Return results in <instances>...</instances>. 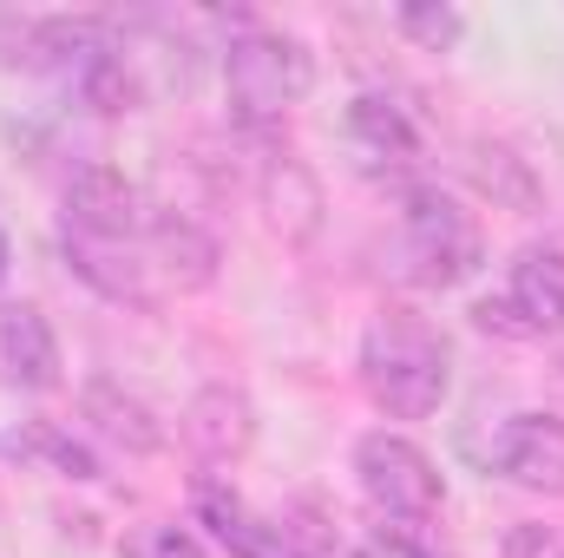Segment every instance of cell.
Masks as SVG:
<instances>
[{
	"label": "cell",
	"instance_id": "obj_9",
	"mask_svg": "<svg viewBox=\"0 0 564 558\" xmlns=\"http://www.w3.org/2000/svg\"><path fill=\"white\" fill-rule=\"evenodd\" d=\"M66 264L93 282L106 302H132V309H151V302H158V282H151V257H144V244H99V237L66 230Z\"/></svg>",
	"mask_w": 564,
	"mask_h": 558
},
{
	"label": "cell",
	"instance_id": "obj_3",
	"mask_svg": "<svg viewBox=\"0 0 564 558\" xmlns=\"http://www.w3.org/2000/svg\"><path fill=\"white\" fill-rule=\"evenodd\" d=\"M401 257L408 277L426 289H453L479 270V224L473 211H459L446 191H414L401 204Z\"/></svg>",
	"mask_w": 564,
	"mask_h": 558
},
{
	"label": "cell",
	"instance_id": "obj_17",
	"mask_svg": "<svg viewBox=\"0 0 564 558\" xmlns=\"http://www.w3.org/2000/svg\"><path fill=\"white\" fill-rule=\"evenodd\" d=\"M473 178H479V191H486L492 204H506V211H532V204H539V184H532L525 158H512L506 144H479V151H473Z\"/></svg>",
	"mask_w": 564,
	"mask_h": 558
},
{
	"label": "cell",
	"instance_id": "obj_2",
	"mask_svg": "<svg viewBox=\"0 0 564 558\" xmlns=\"http://www.w3.org/2000/svg\"><path fill=\"white\" fill-rule=\"evenodd\" d=\"M224 79H230V106L243 126H270L282 119L308 86H315V60L302 40H282V33H237L230 53H224Z\"/></svg>",
	"mask_w": 564,
	"mask_h": 558
},
{
	"label": "cell",
	"instance_id": "obj_15",
	"mask_svg": "<svg viewBox=\"0 0 564 558\" xmlns=\"http://www.w3.org/2000/svg\"><path fill=\"white\" fill-rule=\"evenodd\" d=\"M99 53H112V40H106L99 20H40V26L26 33V60H33V66H53V73H66V79H79V66L99 60Z\"/></svg>",
	"mask_w": 564,
	"mask_h": 558
},
{
	"label": "cell",
	"instance_id": "obj_23",
	"mask_svg": "<svg viewBox=\"0 0 564 558\" xmlns=\"http://www.w3.org/2000/svg\"><path fill=\"white\" fill-rule=\"evenodd\" d=\"M151 558H204L184 533H158V546H151Z\"/></svg>",
	"mask_w": 564,
	"mask_h": 558
},
{
	"label": "cell",
	"instance_id": "obj_10",
	"mask_svg": "<svg viewBox=\"0 0 564 558\" xmlns=\"http://www.w3.org/2000/svg\"><path fill=\"white\" fill-rule=\"evenodd\" d=\"M191 506H197V519H204L237 558H308L282 526H263L224 480H197V486H191Z\"/></svg>",
	"mask_w": 564,
	"mask_h": 558
},
{
	"label": "cell",
	"instance_id": "obj_4",
	"mask_svg": "<svg viewBox=\"0 0 564 558\" xmlns=\"http://www.w3.org/2000/svg\"><path fill=\"white\" fill-rule=\"evenodd\" d=\"M473 322L486 335H512V342L564 335V244L558 237L519 250L512 270H506V296L473 302Z\"/></svg>",
	"mask_w": 564,
	"mask_h": 558
},
{
	"label": "cell",
	"instance_id": "obj_16",
	"mask_svg": "<svg viewBox=\"0 0 564 558\" xmlns=\"http://www.w3.org/2000/svg\"><path fill=\"white\" fill-rule=\"evenodd\" d=\"M348 132L361 151H375V158H388V164H408L414 151H421V132L408 126V112L394 106V99H381V93H361L355 106H348Z\"/></svg>",
	"mask_w": 564,
	"mask_h": 558
},
{
	"label": "cell",
	"instance_id": "obj_12",
	"mask_svg": "<svg viewBox=\"0 0 564 558\" xmlns=\"http://www.w3.org/2000/svg\"><path fill=\"white\" fill-rule=\"evenodd\" d=\"M184 440H191V453H204V460H237V453H250V440H257L250 401H243L237 388H204V395L184 408Z\"/></svg>",
	"mask_w": 564,
	"mask_h": 558
},
{
	"label": "cell",
	"instance_id": "obj_11",
	"mask_svg": "<svg viewBox=\"0 0 564 558\" xmlns=\"http://www.w3.org/2000/svg\"><path fill=\"white\" fill-rule=\"evenodd\" d=\"M0 368H7V382H20L33 395L59 388V342L33 302H0Z\"/></svg>",
	"mask_w": 564,
	"mask_h": 558
},
{
	"label": "cell",
	"instance_id": "obj_1",
	"mask_svg": "<svg viewBox=\"0 0 564 558\" xmlns=\"http://www.w3.org/2000/svg\"><path fill=\"white\" fill-rule=\"evenodd\" d=\"M361 388L375 395V408L394 420H426L440 415L446 388H453V348L446 335L414 315V309H381L361 335Z\"/></svg>",
	"mask_w": 564,
	"mask_h": 558
},
{
	"label": "cell",
	"instance_id": "obj_20",
	"mask_svg": "<svg viewBox=\"0 0 564 558\" xmlns=\"http://www.w3.org/2000/svg\"><path fill=\"white\" fill-rule=\"evenodd\" d=\"M20 447H26V453H40V460H53L66 480H99V460H93L73 433H59V427H46V420H40V427H26V433H20Z\"/></svg>",
	"mask_w": 564,
	"mask_h": 558
},
{
	"label": "cell",
	"instance_id": "obj_14",
	"mask_svg": "<svg viewBox=\"0 0 564 558\" xmlns=\"http://www.w3.org/2000/svg\"><path fill=\"white\" fill-rule=\"evenodd\" d=\"M86 420L106 433V440H119L126 453H158L164 447V427H158V415L144 408L139 395H126L119 382H86Z\"/></svg>",
	"mask_w": 564,
	"mask_h": 558
},
{
	"label": "cell",
	"instance_id": "obj_5",
	"mask_svg": "<svg viewBox=\"0 0 564 558\" xmlns=\"http://www.w3.org/2000/svg\"><path fill=\"white\" fill-rule=\"evenodd\" d=\"M355 473H361V493H368L388 519H433L440 500H446L433 460H426L408 433H388V427H381V433H361Z\"/></svg>",
	"mask_w": 564,
	"mask_h": 558
},
{
	"label": "cell",
	"instance_id": "obj_18",
	"mask_svg": "<svg viewBox=\"0 0 564 558\" xmlns=\"http://www.w3.org/2000/svg\"><path fill=\"white\" fill-rule=\"evenodd\" d=\"M73 86H79V99H86L93 112H106V119H119V112H132V106H139V79H132V66H126L119 53L86 60Z\"/></svg>",
	"mask_w": 564,
	"mask_h": 558
},
{
	"label": "cell",
	"instance_id": "obj_8",
	"mask_svg": "<svg viewBox=\"0 0 564 558\" xmlns=\"http://www.w3.org/2000/svg\"><path fill=\"white\" fill-rule=\"evenodd\" d=\"M499 473L525 493L564 500V420L558 415H512L499 433Z\"/></svg>",
	"mask_w": 564,
	"mask_h": 558
},
{
	"label": "cell",
	"instance_id": "obj_22",
	"mask_svg": "<svg viewBox=\"0 0 564 558\" xmlns=\"http://www.w3.org/2000/svg\"><path fill=\"white\" fill-rule=\"evenodd\" d=\"M361 558H426L414 539H401V533H375L368 546H361Z\"/></svg>",
	"mask_w": 564,
	"mask_h": 558
},
{
	"label": "cell",
	"instance_id": "obj_6",
	"mask_svg": "<svg viewBox=\"0 0 564 558\" xmlns=\"http://www.w3.org/2000/svg\"><path fill=\"white\" fill-rule=\"evenodd\" d=\"M66 230L99 237V244H144L151 217H144L139 191L112 164H79L66 178Z\"/></svg>",
	"mask_w": 564,
	"mask_h": 558
},
{
	"label": "cell",
	"instance_id": "obj_13",
	"mask_svg": "<svg viewBox=\"0 0 564 558\" xmlns=\"http://www.w3.org/2000/svg\"><path fill=\"white\" fill-rule=\"evenodd\" d=\"M144 257H151V270H164L177 289H204V282L217 277V244H210L191 217H177V211H158V217H151Z\"/></svg>",
	"mask_w": 564,
	"mask_h": 558
},
{
	"label": "cell",
	"instance_id": "obj_19",
	"mask_svg": "<svg viewBox=\"0 0 564 558\" xmlns=\"http://www.w3.org/2000/svg\"><path fill=\"white\" fill-rule=\"evenodd\" d=\"M394 26H401L408 40H421L426 53H453L459 33H466V20H459L453 7H440V0H408V7H394Z\"/></svg>",
	"mask_w": 564,
	"mask_h": 558
},
{
	"label": "cell",
	"instance_id": "obj_24",
	"mask_svg": "<svg viewBox=\"0 0 564 558\" xmlns=\"http://www.w3.org/2000/svg\"><path fill=\"white\" fill-rule=\"evenodd\" d=\"M7 264H13V250H7V230H0V277H7Z\"/></svg>",
	"mask_w": 564,
	"mask_h": 558
},
{
	"label": "cell",
	"instance_id": "obj_7",
	"mask_svg": "<svg viewBox=\"0 0 564 558\" xmlns=\"http://www.w3.org/2000/svg\"><path fill=\"white\" fill-rule=\"evenodd\" d=\"M257 204H263L270 230H276L289 250H308L315 244V230H322V178L289 144L282 151H263V164H257Z\"/></svg>",
	"mask_w": 564,
	"mask_h": 558
},
{
	"label": "cell",
	"instance_id": "obj_21",
	"mask_svg": "<svg viewBox=\"0 0 564 558\" xmlns=\"http://www.w3.org/2000/svg\"><path fill=\"white\" fill-rule=\"evenodd\" d=\"M506 558H564V533H552V526H512L506 533Z\"/></svg>",
	"mask_w": 564,
	"mask_h": 558
}]
</instances>
